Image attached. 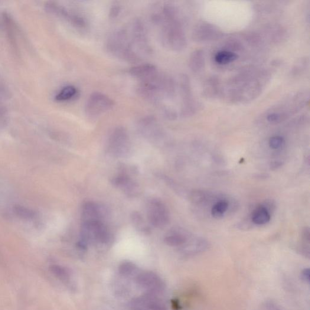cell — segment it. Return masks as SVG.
<instances>
[{"label":"cell","mask_w":310,"mask_h":310,"mask_svg":"<svg viewBox=\"0 0 310 310\" xmlns=\"http://www.w3.org/2000/svg\"><path fill=\"white\" fill-rule=\"evenodd\" d=\"M152 20L159 28L162 44L170 50L179 52L186 47L187 41L177 8L172 3H164L153 13Z\"/></svg>","instance_id":"cell-1"},{"label":"cell","mask_w":310,"mask_h":310,"mask_svg":"<svg viewBox=\"0 0 310 310\" xmlns=\"http://www.w3.org/2000/svg\"><path fill=\"white\" fill-rule=\"evenodd\" d=\"M137 89L144 99L158 104L163 99L174 96L175 83L168 75L159 73L158 70L152 76L139 81Z\"/></svg>","instance_id":"cell-2"},{"label":"cell","mask_w":310,"mask_h":310,"mask_svg":"<svg viewBox=\"0 0 310 310\" xmlns=\"http://www.w3.org/2000/svg\"><path fill=\"white\" fill-rule=\"evenodd\" d=\"M107 50L110 54L129 63H138L142 58L137 53L130 42L127 29H120L107 39Z\"/></svg>","instance_id":"cell-3"},{"label":"cell","mask_w":310,"mask_h":310,"mask_svg":"<svg viewBox=\"0 0 310 310\" xmlns=\"http://www.w3.org/2000/svg\"><path fill=\"white\" fill-rule=\"evenodd\" d=\"M126 29L130 42L137 53L141 57L142 54L144 55L151 54L152 50L149 42L148 31L145 25L141 19H134Z\"/></svg>","instance_id":"cell-4"},{"label":"cell","mask_w":310,"mask_h":310,"mask_svg":"<svg viewBox=\"0 0 310 310\" xmlns=\"http://www.w3.org/2000/svg\"><path fill=\"white\" fill-rule=\"evenodd\" d=\"M81 241L88 245L89 243L106 244L109 241V233L101 221L84 222L81 230Z\"/></svg>","instance_id":"cell-5"},{"label":"cell","mask_w":310,"mask_h":310,"mask_svg":"<svg viewBox=\"0 0 310 310\" xmlns=\"http://www.w3.org/2000/svg\"><path fill=\"white\" fill-rule=\"evenodd\" d=\"M115 105L114 101L106 94L93 92L87 99L85 105V112L88 116L96 117L110 110Z\"/></svg>","instance_id":"cell-6"},{"label":"cell","mask_w":310,"mask_h":310,"mask_svg":"<svg viewBox=\"0 0 310 310\" xmlns=\"http://www.w3.org/2000/svg\"><path fill=\"white\" fill-rule=\"evenodd\" d=\"M108 149L116 156H124L129 153V135L127 130L123 127H116L109 137Z\"/></svg>","instance_id":"cell-7"},{"label":"cell","mask_w":310,"mask_h":310,"mask_svg":"<svg viewBox=\"0 0 310 310\" xmlns=\"http://www.w3.org/2000/svg\"><path fill=\"white\" fill-rule=\"evenodd\" d=\"M148 220L153 226L162 228L169 223V214L167 207L158 199H153L148 205Z\"/></svg>","instance_id":"cell-8"},{"label":"cell","mask_w":310,"mask_h":310,"mask_svg":"<svg viewBox=\"0 0 310 310\" xmlns=\"http://www.w3.org/2000/svg\"><path fill=\"white\" fill-rule=\"evenodd\" d=\"M138 130L141 134L152 141L159 142L164 136V132L157 120L153 116L142 117L138 123Z\"/></svg>","instance_id":"cell-9"},{"label":"cell","mask_w":310,"mask_h":310,"mask_svg":"<svg viewBox=\"0 0 310 310\" xmlns=\"http://www.w3.org/2000/svg\"><path fill=\"white\" fill-rule=\"evenodd\" d=\"M46 8L51 14L65 19L75 28L78 29L86 28V22L82 17L68 12L63 6L56 3H49L46 5Z\"/></svg>","instance_id":"cell-10"},{"label":"cell","mask_w":310,"mask_h":310,"mask_svg":"<svg viewBox=\"0 0 310 310\" xmlns=\"http://www.w3.org/2000/svg\"><path fill=\"white\" fill-rule=\"evenodd\" d=\"M114 186L125 192L129 197H136L141 193V188L137 182L133 181L127 174H122L113 179Z\"/></svg>","instance_id":"cell-11"},{"label":"cell","mask_w":310,"mask_h":310,"mask_svg":"<svg viewBox=\"0 0 310 310\" xmlns=\"http://www.w3.org/2000/svg\"><path fill=\"white\" fill-rule=\"evenodd\" d=\"M136 282L142 289L149 291H155L161 289L162 281L158 275L151 272H144L137 276Z\"/></svg>","instance_id":"cell-12"},{"label":"cell","mask_w":310,"mask_h":310,"mask_svg":"<svg viewBox=\"0 0 310 310\" xmlns=\"http://www.w3.org/2000/svg\"><path fill=\"white\" fill-rule=\"evenodd\" d=\"M194 38L198 41L213 40L220 35V32L210 24H201L195 29Z\"/></svg>","instance_id":"cell-13"},{"label":"cell","mask_w":310,"mask_h":310,"mask_svg":"<svg viewBox=\"0 0 310 310\" xmlns=\"http://www.w3.org/2000/svg\"><path fill=\"white\" fill-rule=\"evenodd\" d=\"M11 16L4 12L0 15V26L1 28L4 31L5 33L8 36L10 43L14 48L15 52H17V44L16 42L15 27Z\"/></svg>","instance_id":"cell-14"},{"label":"cell","mask_w":310,"mask_h":310,"mask_svg":"<svg viewBox=\"0 0 310 310\" xmlns=\"http://www.w3.org/2000/svg\"><path fill=\"white\" fill-rule=\"evenodd\" d=\"M157 71V68L155 65L145 63L136 65V66L130 68L129 74L132 77L141 81L152 76Z\"/></svg>","instance_id":"cell-15"},{"label":"cell","mask_w":310,"mask_h":310,"mask_svg":"<svg viewBox=\"0 0 310 310\" xmlns=\"http://www.w3.org/2000/svg\"><path fill=\"white\" fill-rule=\"evenodd\" d=\"M102 213L99 205L93 202H87L83 207L82 218L84 222L100 221Z\"/></svg>","instance_id":"cell-16"},{"label":"cell","mask_w":310,"mask_h":310,"mask_svg":"<svg viewBox=\"0 0 310 310\" xmlns=\"http://www.w3.org/2000/svg\"><path fill=\"white\" fill-rule=\"evenodd\" d=\"M271 214L263 205L256 207L252 213V221L256 225H264L269 223Z\"/></svg>","instance_id":"cell-17"},{"label":"cell","mask_w":310,"mask_h":310,"mask_svg":"<svg viewBox=\"0 0 310 310\" xmlns=\"http://www.w3.org/2000/svg\"><path fill=\"white\" fill-rule=\"evenodd\" d=\"M205 58L204 53L201 50L196 51L192 53L189 66L190 69L195 73H198L204 67Z\"/></svg>","instance_id":"cell-18"},{"label":"cell","mask_w":310,"mask_h":310,"mask_svg":"<svg viewBox=\"0 0 310 310\" xmlns=\"http://www.w3.org/2000/svg\"><path fill=\"white\" fill-rule=\"evenodd\" d=\"M13 211H14L16 216L26 221L34 220L38 217L37 211L31 209V208L25 207L23 205H15L13 208Z\"/></svg>","instance_id":"cell-19"},{"label":"cell","mask_w":310,"mask_h":310,"mask_svg":"<svg viewBox=\"0 0 310 310\" xmlns=\"http://www.w3.org/2000/svg\"><path fill=\"white\" fill-rule=\"evenodd\" d=\"M78 90L74 86H65L55 96V100L60 102L70 101L76 99L78 94Z\"/></svg>","instance_id":"cell-20"},{"label":"cell","mask_w":310,"mask_h":310,"mask_svg":"<svg viewBox=\"0 0 310 310\" xmlns=\"http://www.w3.org/2000/svg\"><path fill=\"white\" fill-rule=\"evenodd\" d=\"M237 58V55L232 52L223 51L219 52L215 56V61L220 64H227L232 63Z\"/></svg>","instance_id":"cell-21"},{"label":"cell","mask_w":310,"mask_h":310,"mask_svg":"<svg viewBox=\"0 0 310 310\" xmlns=\"http://www.w3.org/2000/svg\"><path fill=\"white\" fill-rule=\"evenodd\" d=\"M51 271L54 275L60 280L64 282H68L70 279V272L66 267L52 265L51 266Z\"/></svg>","instance_id":"cell-22"},{"label":"cell","mask_w":310,"mask_h":310,"mask_svg":"<svg viewBox=\"0 0 310 310\" xmlns=\"http://www.w3.org/2000/svg\"><path fill=\"white\" fill-rule=\"evenodd\" d=\"M228 208V202L226 200H220L211 208V215L213 218L220 219L224 217Z\"/></svg>","instance_id":"cell-23"},{"label":"cell","mask_w":310,"mask_h":310,"mask_svg":"<svg viewBox=\"0 0 310 310\" xmlns=\"http://www.w3.org/2000/svg\"><path fill=\"white\" fill-rule=\"evenodd\" d=\"M187 242V238L184 235L180 233H175L166 236L164 243L169 246L178 247Z\"/></svg>","instance_id":"cell-24"},{"label":"cell","mask_w":310,"mask_h":310,"mask_svg":"<svg viewBox=\"0 0 310 310\" xmlns=\"http://www.w3.org/2000/svg\"><path fill=\"white\" fill-rule=\"evenodd\" d=\"M131 220L133 226L139 231H141L142 232L147 233H149V231H151V228H149L148 225L145 224L141 214H140L139 212H133L131 215Z\"/></svg>","instance_id":"cell-25"},{"label":"cell","mask_w":310,"mask_h":310,"mask_svg":"<svg viewBox=\"0 0 310 310\" xmlns=\"http://www.w3.org/2000/svg\"><path fill=\"white\" fill-rule=\"evenodd\" d=\"M137 267L131 262H125L121 264L119 270L124 276H130L136 272Z\"/></svg>","instance_id":"cell-26"},{"label":"cell","mask_w":310,"mask_h":310,"mask_svg":"<svg viewBox=\"0 0 310 310\" xmlns=\"http://www.w3.org/2000/svg\"><path fill=\"white\" fill-rule=\"evenodd\" d=\"M206 197L203 191L199 190L192 191L190 195V201L197 204L203 203L206 200Z\"/></svg>","instance_id":"cell-27"},{"label":"cell","mask_w":310,"mask_h":310,"mask_svg":"<svg viewBox=\"0 0 310 310\" xmlns=\"http://www.w3.org/2000/svg\"><path fill=\"white\" fill-rule=\"evenodd\" d=\"M284 144V139L280 136H275L270 138L269 140V146L272 149H279Z\"/></svg>","instance_id":"cell-28"},{"label":"cell","mask_w":310,"mask_h":310,"mask_svg":"<svg viewBox=\"0 0 310 310\" xmlns=\"http://www.w3.org/2000/svg\"><path fill=\"white\" fill-rule=\"evenodd\" d=\"M308 61H306V59H303L302 61H300L298 63L295 65V67L293 69V74H299L300 69H301V73L302 71L305 70V68L306 67V65H308Z\"/></svg>","instance_id":"cell-29"},{"label":"cell","mask_w":310,"mask_h":310,"mask_svg":"<svg viewBox=\"0 0 310 310\" xmlns=\"http://www.w3.org/2000/svg\"><path fill=\"white\" fill-rule=\"evenodd\" d=\"M121 11L120 6L114 4L110 9L109 16L110 18H115L119 15Z\"/></svg>","instance_id":"cell-30"},{"label":"cell","mask_w":310,"mask_h":310,"mask_svg":"<svg viewBox=\"0 0 310 310\" xmlns=\"http://www.w3.org/2000/svg\"><path fill=\"white\" fill-rule=\"evenodd\" d=\"M264 306L267 310H282L278 305L272 301L266 302Z\"/></svg>","instance_id":"cell-31"},{"label":"cell","mask_w":310,"mask_h":310,"mask_svg":"<svg viewBox=\"0 0 310 310\" xmlns=\"http://www.w3.org/2000/svg\"><path fill=\"white\" fill-rule=\"evenodd\" d=\"M309 269H305L302 270L301 273V277L303 281L309 283Z\"/></svg>","instance_id":"cell-32"},{"label":"cell","mask_w":310,"mask_h":310,"mask_svg":"<svg viewBox=\"0 0 310 310\" xmlns=\"http://www.w3.org/2000/svg\"><path fill=\"white\" fill-rule=\"evenodd\" d=\"M302 237L303 240L309 243L310 240V232L308 227L304 228L302 231Z\"/></svg>","instance_id":"cell-33"},{"label":"cell","mask_w":310,"mask_h":310,"mask_svg":"<svg viewBox=\"0 0 310 310\" xmlns=\"http://www.w3.org/2000/svg\"><path fill=\"white\" fill-rule=\"evenodd\" d=\"M282 166V162L279 161H275L273 162L272 164H271V169H278Z\"/></svg>","instance_id":"cell-34"}]
</instances>
